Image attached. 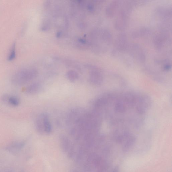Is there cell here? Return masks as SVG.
<instances>
[{"label": "cell", "instance_id": "6da1fadb", "mask_svg": "<svg viewBox=\"0 0 172 172\" xmlns=\"http://www.w3.org/2000/svg\"><path fill=\"white\" fill-rule=\"evenodd\" d=\"M93 39L94 41V51L98 54L107 52L112 42L111 32L107 29H96L93 32Z\"/></svg>", "mask_w": 172, "mask_h": 172}, {"label": "cell", "instance_id": "7a4b0ae2", "mask_svg": "<svg viewBox=\"0 0 172 172\" xmlns=\"http://www.w3.org/2000/svg\"><path fill=\"white\" fill-rule=\"evenodd\" d=\"M135 6L133 1H121L120 7L116 14L114 23V27L119 31H123L129 24V17L133 7Z\"/></svg>", "mask_w": 172, "mask_h": 172}, {"label": "cell", "instance_id": "3957f363", "mask_svg": "<svg viewBox=\"0 0 172 172\" xmlns=\"http://www.w3.org/2000/svg\"><path fill=\"white\" fill-rule=\"evenodd\" d=\"M37 71L34 68H24L18 71L12 77L11 81L17 86L24 85L36 78Z\"/></svg>", "mask_w": 172, "mask_h": 172}, {"label": "cell", "instance_id": "277c9868", "mask_svg": "<svg viewBox=\"0 0 172 172\" xmlns=\"http://www.w3.org/2000/svg\"><path fill=\"white\" fill-rule=\"evenodd\" d=\"M130 59L135 60L139 64H143L146 62V55L140 44L135 43H129L126 53Z\"/></svg>", "mask_w": 172, "mask_h": 172}, {"label": "cell", "instance_id": "5b68a950", "mask_svg": "<svg viewBox=\"0 0 172 172\" xmlns=\"http://www.w3.org/2000/svg\"><path fill=\"white\" fill-rule=\"evenodd\" d=\"M129 44L128 37L125 33L119 34L115 40L112 54L114 57L118 58L125 54Z\"/></svg>", "mask_w": 172, "mask_h": 172}, {"label": "cell", "instance_id": "8992f818", "mask_svg": "<svg viewBox=\"0 0 172 172\" xmlns=\"http://www.w3.org/2000/svg\"><path fill=\"white\" fill-rule=\"evenodd\" d=\"M171 43V40L169 32L161 31L153 38V43L155 49L161 51L165 47Z\"/></svg>", "mask_w": 172, "mask_h": 172}, {"label": "cell", "instance_id": "52a82bcc", "mask_svg": "<svg viewBox=\"0 0 172 172\" xmlns=\"http://www.w3.org/2000/svg\"><path fill=\"white\" fill-rule=\"evenodd\" d=\"M90 82L94 85H99L102 84L104 79V74L100 68L95 66L90 67Z\"/></svg>", "mask_w": 172, "mask_h": 172}, {"label": "cell", "instance_id": "ba28073f", "mask_svg": "<svg viewBox=\"0 0 172 172\" xmlns=\"http://www.w3.org/2000/svg\"><path fill=\"white\" fill-rule=\"evenodd\" d=\"M157 15L163 21H170L172 16L171 8L167 6H160L156 9Z\"/></svg>", "mask_w": 172, "mask_h": 172}, {"label": "cell", "instance_id": "9c48e42d", "mask_svg": "<svg viewBox=\"0 0 172 172\" xmlns=\"http://www.w3.org/2000/svg\"><path fill=\"white\" fill-rule=\"evenodd\" d=\"M121 1H113L107 5L106 8V14L108 17L112 18L116 15L119 9Z\"/></svg>", "mask_w": 172, "mask_h": 172}, {"label": "cell", "instance_id": "30bf717a", "mask_svg": "<svg viewBox=\"0 0 172 172\" xmlns=\"http://www.w3.org/2000/svg\"><path fill=\"white\" fill-rule=\"evenodd\" d=\"M1 99L6 104L14 107L18 106L20 103L19 98L14 95L5 94L2 97Z\"/></svg>", "mask_w": 172, "mask_h": 172}, {"label": "cell", "instance_id": "8fae6325", "mask_svg": "<svg viewBox=\"0 0 172 172\" xmlns=\"http://www.w3.org/2000/svg\"><path fill=\"white\" fill-rule=\"evenodd\" d=\"M150 29L146 27H142L134 30L131 33L133 38L136 39L149 36L151 33Z\"/></svg>", "mask_w": 172, "mask_h": 172}, {"label": "cell", "instance_id": "7c38bea8", "mask_svg": "<svg viewBox=\"0 0 172 172\" xmlns=\"http://www.w3.org/2000/svg\"><path fill=\"white\" fill-rule=\"evenodd\" d=\"M42 118L44 132L49 134L52 131V126L49 119V115L46 113L41 115Z\"/></svg>", "mask_w": 172, "mask_h": 172}, {"label": "cell", "instance_id": "4fadbf2b", "mask_svg": "<svg viewBox=\"0 0 172 172\" xmlns=\"http://www.w3.org/2000/svg\"><path fill=\"white\" fill-rule=\"evenodd\" d=\"M41 88L40 83L35 82L30 84L25 89L26 93L29 94H36L39 91Z\"/></svg>", "mask_w": 172, "mask_h": 172}, {"label": "cell", "instance_id": "5bb4252c", "mask_svg": "<svg viewBox=\"0 0 172 172\" xmlns=\"http://www.w3.org/2000/svg\"><path fill=\"white\" fill-rule=\"evenodd\" d=\"M60 143L62 150L66 152L70 147V142L66 136L62 135L60 138Z\"/></svg>", "mask_w": 172, "mask_h": 172}, {"label": "cell", "instance_id": "9a60e30c", "mask_svg": "<svg viewBox=\"0 0 172 172\" xmlns=\"http://www.w3.org/2000/svg\"><path fill=\"white\" fill-rule=\"evenodd\" d=\"M66 76L68 79L72 82H75L79 78L78 74L73 70L68 71L66 74Z\"/></svg>", "mask_w": 172, "mask_h": 172}, {"label": "cell", "instance_id": "2e32d148", "mask_svg": "<svg viewBox=\"0 0 172 172\" xmlns=\"http://www.w3.org/2000/svg\"><path fill=\"white\" fill-rule=\"evenodd\" d=\"M35 127L37 132L41 134L44 132L42 118L41 115L37 118L35 122Z\"/></svg>", "mask_w": 172, "mask_h": 172}, {"label": "cell", "instance_id": "e0dca14e", "mask_svg": "<svg viewBox=\"0 0 172 172\" xmlns=\"http://www.w3.org/2000/svg\"><path fill=\"white\" fill-rule=\"evenodd\" d=\"M15 47V43H14L11 47L9 54L8 56V60H13L16 57V51Z\"/></svg>", "mask_w": 172, "mask_h": 172}, {"label": "cell", "instance_id": "ac0fdd59", "mask_svg": "<svg viewBox=\"0 0 172 172\" xmlns=\"http://www.w3.org/2000/svg\"><path fill=\"white\" fill-rule=\"evenodd\" d=\"M111 172H119L118 168L117 167H115Z\"/></svg>", "mask_w": 172, "mask_h": 172}, {"label": "cell", "instance_id": "d6986e66", "mask_svg": "<svg viewBox=\"0 0 172 172\" xmlns=\"http://www.w3.org/2000/svg\"><path fill=\"white\" fill-rule=\"evenodd\" d=\"M72 172H80L79 171H78V170H75L73 171Z\"/></svg>", "mask_w": 172, "mask_h": 172}]
</instances>
